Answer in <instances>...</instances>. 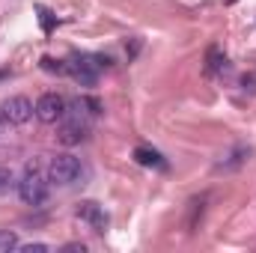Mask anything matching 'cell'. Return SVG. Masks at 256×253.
<instances>
[{"label": "cell", "mask_w": 256, "mask_h": 253, "mask_svg": "<svg viewBox=\"0 0 256 253\" xmlns=\"http://www.w3.org/2000/svg\"><path fill=\"white\" fill-rule=\"evenodd\" d=\"M6 126H9V122H6V120H3V114H0V134L6 131Z\"/></svg>", "instance_id": "cell-16"}, {"label": "cell", "mask_w": 256, "mask_h": 253, "mask_svg": "<svg viewBox=\"0 0 256 253\" xmlns=\"http://www.w3.org/2000/svg\"><path fill=\"white\" fill-rule=\"evenodd\" d=\"M108 66L104 57H92V54H80V57H72L66 63V74H72L80 86H96L98 80V72Z\"/></svg>", "instance_id": "cell-2"}, {"label": "cell", "mask_w": 256, "mask_h": 253, "mask_svg": "<svg viewBox=\"0 0 256 253\" xmlns=\"http://www.w3.org/2000/svg\"><path fill=\"white\" fill-rule=\"evenodd\" d=\"M12 188H18V182H15V176H12V170H9V167H0V196H3V194H9Z\"/></svg>", "instance_id": "cell-11"}, {"label": "cell", "mask_w": 256, "mask_h": 253, "mask_svg": "<svg viewBox=\"0 0 256 253\" xmlns=\"http://www.w3.org/2000/svg\"><path fill=\"white\" fill-rule=\"evenodd\" d=\"M48 185H51V179L36 164H27L24 176L18 179V196H21V202L24 206H42L48 200Z\"/></svg>", "instance_id": "cell-1"}, {"label": "cell", "mask_w": 256, "mask_h": 253, "mask_svg": "<svg viewBox=\"0 0 256 253\" xmlns=\"http://www.w3.org/2000/svg\"><path fill=\"white\" fill-rule=\"evenodd\" d=\"M18 250H24V253H45V250H48V244H21Z\"/></svg>", "instance_id": "cell-13"}, {"label": "cell", "mask_w": 256, "mask_h": 253, "mask_svg": "<svg viewBox=\"0 0 256 253\" xmlns=\"http://www.w3.org/2000/svg\"><path fill=\"white\" fill-rule=\"evenodd\" d=\"M18 248H21V242H18V236H15L12 230H0V253L18 250Z\"/></svg>", "instance_id": "cell-10"}, {"label": "cell", "mask_w": 256, "mask_h": 253, "mask_svg": "<svg viewBox=\"0 0 256 253\" xmlns=\"http://www.w3.org/2000/svg\"><path fill=\"white\" fill-rule=\"evenodd\" d=\"M0 114H3V120H6L9 126H27V122L33 120V114H36V104H33L27 96H12V98L3 102Z\"/></svg>", "instance_id": "cell-4"}, {"label": "cell", "mask_w": 256, "mask_h": 253, "mask_svg": "<svg viewBox=\"0 0 256 253\" xmlns=\"http://www.w3.org/2000/svg\"><path fill=\"white\" fill-rule=\"evenodd\" d=\"M134 158H137V164H143V167H167L164 158H161L155 149H146V146H137V149H134Z\"/></svg>", "instance_id": "cell-8"}, {"label": "cell", "mask_w": 256, "mask_h": 253, "mask_svg": "<svg viewBox=\"0 0 256 253\" xmlns=\"http://www.w3.org/2000/svg\"><path fill=\"white\" fill-rule=\"evenodd\" d=\"M68 114V110H66ZM86 131H90V120H84V116H78V114H68L60 120V128H57V140L63 143V146H74V143H80L84 137H86Z\"/></svg>", "instance_id": "cell-6"}, {"label": "cell", "mask_w": 256, "mask_h": 253, "mask_svg": "<svg viewBox=\"0 0 256 253\" xmlns=\"http://www.w3.org/2000/svg\"><path fill=\"white\" fill-rule=\"evenodd\" d=\"M66 108H68V102H66L60 92H45L36 102V116H39V122L54 126V122H60L66 116Z\"/></svg>", "instance_id": "cell-5"}, {"label": "cell", "mask_w": 256, "mask_h": 253, "mask_svg": "<svg viewBox=\"0 0 256 253\" xmlns=\"http://www.w3.org/2000/svg\"><path fill=\"white\" fill-rule=\"evenodd\" d=\"M63 250H66V253H84L86 248H84V244H78V242H72V244H66Z\"/></svg>", "instance_id": "cell-15"}, {"label": "cell", "mask_w": 256, "mask_h": 253, "mask_svg": "<svg viewBox=\"0 0 256 253\" xmlns=\"http://www.w3.org/2000/svg\"><path fill=\"white\" fill-rule=\"evenodd\" d=\"M42 68H45V72H57V74H66V63L54 60V57H42Z\"/></svg>", "instance_id": "cell-12"}, {"label": "cell", "mask_w": 256, "mask_h": 253, "mask_svg": "<svg viewBox=\"0 0 256 253\" xmlns=\"http://www.w3.org/2000/svg\"><path fill=\"white\" fill-rule=\"evenodd\" d=\"M74 214H78L84 224H90L92 232H104V230H108V214H104V208H102L96 200H84V202H78Z\"/></svg>", "instance_id": "cell-7"}, {"label": "cell", "mask_w": 256, "mask_h": 253, "mask_svg": "<svg viewBox=\"0 0 256 253\" xmlns=\"http://www.w3.org/2000/svg\"><path fill=\"white\" fill-rule=\"evenodd\" d=\"M39 12H42V27H45V30H51V24H54V21H51V12H48L45 6H39Z\"/></svg>", "instance_id": "cell-14"}, {"label": "cell", "mask_w": 256, "mask_h": 253, "mask_svg": "<svg viewBox=\"0 0 256 253\" xmlns=\"http://www.w3.org/2000/svg\"><path fill=\"white\" fill-rule=\"evenodd\" d=\"M80 176V161L74 158V155H54L51 158V164H48V179L54 182V185H72L74 179Z\"/></svg>", "instance_id": "cell-3"}, {"label": "cell", "mask_w": 256, "mask_h": 253, "mask_svg": "<svg viewBox=\"0 0 256 253\" xmlns=\"http://www.w3.org/2000/svg\"><path fill=\"white\" fill-rule=\"evenodd\" d=\"M226 68H230L226 57L220 54V48H214V45H212V48H208V66H206V72H208V74H224Z\"/></svg>", "instance_id": "cell-9"}]
</instances>
